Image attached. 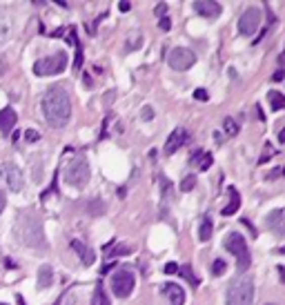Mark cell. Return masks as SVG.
Returning <instances> with one entry per match:
<instances>
[{
    "mask_svg": "<svg viewBox=\"0 0 285 305\" xmlns=\"http://www.w3.org/2000/svg\"><path fill=\"white\" fill-rule=\"evenodd\" d=\"M5 265H7V268H11V270H16V268H18V265H16L14 261H9V258H7V261H5Z\"/></svg>",
    "mask_w": 285,
    "mask_h": 305,
    "instance_id": "obj_45",
    "label": "cell"
},
{
    "mask_svg": "<svg viewBox=\"0 0 285 305\" xmlns=\"http://www.w3.org/2000/svg\"><path fill=\"white\" fill-rule=\"evenodd\" d=\"M223 129H225L227 136H236L241 127H238V123L234 121V118H225V121H223Z\"/></svg>",
    "mask_w": 285,
    "mask_h": 305,
    "instance_id": "obj_27",
    "label": "cell"
},
{
    "mask_svg": "<svg viewBox=\"0 0 285 305\" xmlns=\"http://www.w3.org/2000/svg\"><path fill=\"white\" fill-rule=\"evenodd\" d=\"M134 285H136V276H134L130 270H118L114 276H111V292H114L118 298H127L134 292Z\"/></svg>",
    "mask_w": 285,
    "mask_h": 305,
    "instance_id": "obj_7",
    "label": "cell"
},
{
    "mask_svg": "<svg viewBox=\"0 0 285 305\" xmlns=\"http://www.w3.org/2000/svg\"><path fill=\"white\" fill-rule=\"evenodd\" d=\"M89 163L85 156H76L74 161L69 163V165L65 167V180L67 185H71V187H85L87 180H89Z\"/></svg>",
    "mask_w": 285,
    "mask_h": 305,
    "instance_id": "obj_5",
    "label": "cell"
},
{
    "mask_svg": "<svg viewBox=\"0 0 285 305\" xmlns=\"http://www.w3.org/2000/svg\"><path fill=\"white\" fill-rule=\"evenodd\" d=\"M194 98H196V100H203V103H205V100L210 98V94L205 92V89H196V92H194Z\"/></svg>",
    "mask_w": 285,
    "mask_h": 305,
    "instance_id": "obj_34",
    "label": "cell"
},
{
    "mask_svg": "<svg viewBox=\"0 0 285 305\" xmlns=\"http://www.w3.org/2000/svg\"><path fill=\"white\" fill-rule=\"evenodd\" d=\"M225 270H227V263L223 261V258H216V261L212 263V274H214V276H223V274H225Z\"/></svg>",
    "mask_w": 285,
    "mask_h": 305,
    "instance_id": "obj_29",
    "label": "cell"
},
{
    "mask_svg": "<svg viewBox=\"0 0 285 305\" xmlns=\"http://www.w3.org/2000/svg\"><path fill=\"white\" fill-rule=\"evenodd\" d=\"M254 301V283L250 279H238L227 287L225 305H252Z\"/></svg>",
    "mask_w": 285,
    "mask_h": 305,
    "instance_id": "obj_3",
    "label": "cell"
},
{
    "mask_svg": "<svg viewBox=\"0 0 285 305\" xmlns=\"http://www.w3.org/2000/svg\"><path fill=\"white\" fill-rule=\"evenodd\" d=\"M16 121H18V116H16V111L11 109V107L0 109V132L3 134H9L11 129L16 127Z\"/></svg>",
    "mask_w": 285,
    "mask_h": 305,
    "instance_id": "obj_15",
    "label": "cell"
},
{
    "mask_svg": "<svg viewBox=\"0 0 285 305\" xmlns=\"http://www.w3.org/2000/svg\"><path fill=\"white\" fill-rule=\"evenodd\" d=\"M278 276H281V283H285V268H283V265H278Z\"/></svg>",
    "mask_w": 285,
    "mask_h": 305,
    "instance_id": "obj_42",
    "label": "cell"
},
{
    "mask_svg": "<svg viewBox=\"0 0 285 305\" xmlns=\"http://www.w3.org/2000/svg\"><path fill=\"white\" fill-rule=\"evenodd\" d=\"M0 305H5V303H0Z\"/></svg>",
    "mask_w": 285,
    "mask_h": 305,
    "instance_id": "obj_52",
    "label": "cell"
},
{
    "mask_svg": "<svg viewBox=\"0 0 285 305\" xmlns=\"http://www.w3.org/2000/svg\"><path fill=\"white\" fill-rule=\"evenodd\" d=\"M212 163H214V156H212L210 151H194V154H192V165H198L200 172L210 169Z\"/></svg>",
    "mask_w": 285,
    "mask_h": 305,
    "instance_id": "obj_20",
    "label": "cell"
},
{
    "mask_svg": "<svg viewBox=\"0 0 285 305\" xmlns=\"http://www.w3.org/2000/svg\"><path fill=\"white\" fill-rule=\"evenodd\" d=\"M227 192H230V203H227V205L221 210L223 216H232V214H236L238 207H241V194H238L234 187H230Z\"/></svg>",
    "mask_w": 285,
    "mask_h": 305,
    "instance_id": "obj_18",
    "label": "cell"
},
{
    "mask_svg": "<svg viewBox=\"0 0 285 305\" xmlns=\"http://www.w3.org/2000/svg\"><path fill=\"white\" fill-rule=\"evenodd\" d=\"M83 81H85L87 87H92V76H89V74H83Z\"/></svg>",
    "mask_w": 285,
    "mask_h": 305,
    "instance_id": "obj_44",
    "label": "cell"
},
{
    "mask_svg": "<svg viewBox=\"0 0 285 305\" xmlns=\"http://www.w3.org/2000/svg\"><path fill=\"white\" fill-rule=\"evenodd\" d=\"M105 254H107L109 258L127 256V254H132V247L130 245H116V243H109V245H105Z\"/></svg>",
    "mask_w": 285,
    "mask_h": 305,
    "instance_id": "obj_22",
    "label": "cell"
},
{
    "mask_svg": "<svg viewBox=\"0 0 285 305\" xmlns=\"http://www.w3.org/2000/svg\"><path fill=\"white\" fill-rule=\"evenodd\" d=\"M194 187H196V174H187L181 180V192H192Z\"/></svg>",
    "mask_w": 285,
    "mask_h": 305,
    "instance_id": "obj_28",
    "label": "cell"
},
{
    "mask_svg": "<svg viewBox=\"0 0 285 305\" xmlns=\"http://www.w3.org/2000/svg\"><path fill=\"white\" fill-rule=\"evenodd\" d=\"M43 116L47 121V125L52 127H65L71 118V98L67 94V89H63L60 85L49 87L43 96Z\"/></svg>",
    "mask_w": 285,
    "mask_h": 305,
    "instance_id": "obj_1",
    "label": "cell"
},
{
    "mask_svg": "<svg viewBox=\"0 0 285 305\" xmlns=\"http://www.w3.org/2000/svg\"><path fill=\"white\" fill-rule=\"evenodd\" d=\"M194 63H196V54L187 47H176L170 52V56H167V65H170L174 71H187Z\"/></svg>",
    "mask_w": 285,
    "mask_h": 305,
    "instance_id": "obj_8",
    "label": "cell"
},
{
    "mask_svg": "<svg viewBox=\"0 0 285 305\" xmlns=\"http://www.w3.org/2000/svg\"><path fill=\"white\" fill-rule=\"evenodd\" d=\"M278 176H281V169H272V172L267 174V178H270V180H274V178H278Z\"/></svg>",
    "mask_w": 285,
    "mask_h": 305,
    "instance_id": "obj_38",
    "label": "cell"
},
{
    "mask_svg": "<svg viewBox=\"0 0 285 305\" xmlns=\"http://www.w3.org/2000/svg\"><path fill=\"white\" fill-rule=\"evenodd\" d=\"M272 78H274V81H283V78H285V71L278 69V71H274V76H272Z\"/></svg>",
    "mask_w": 285,
    "mask_h": 305,
    "instance_id": "obj_40",
    "label": "cell"
},
{
    "mask_svg": "<svg viewBox=\"0 0 285 305\" xmlns=\"http://www.w3.org/2000/svg\"><path fill=\"white\" fill-rule=\"evenodd\" d=\"M178 272V263H167L165 265V274H176Z\"/></svg>",
    "mask_w": 285,
    "mask_h": 305,
    "instance_id": "obj_36",
    "label": "cell"
},
{
    "mask_svg": "<svg viewBox=\"0 0 285 305\" xmlns=\"http://www.w3.org/2000/svg\"><path fill=\"white\" fill-rule=\"evenodd\" d=\"M22 218L27 221V225H20L18 227V236L25 245L29 247H45V236H43V227H40V221L31 214H22Z\"/></svg>",
    "mask_w": 285,
    "mask_h": 305,
    "instance_id": "obj_4",
    "label": "cell"
},
{
    "mask_svg": "<svg viewBox=\"0 0 285 305\" xmlns=\"http://www.w3.org/2000/svg\"><path fill=\"white\" fill-rule=\"evenodd\" d=\"M65 33H67V29H56V31H52V36L54 38H63Z\"/></svg>",
    "mask_w": 285,
    "mask_h": 305,
    "instance_id": "obj_41",
    "label": "cell"
},
{
    "mask_svg": "<svg viewBox=\"0 0 285 305\" xmlns=\"http://www.w3.org/2000/svg\"><path fill=\"white\" fill-rule=\"evenodd\" d=\"M267 100H270V105L274 111L285 109V96L281 92H276V89H270V92H267Z\"/></svg>",
    "mask_w": 285,
    "mask_h": 305,
    "instance_id": "obj_23",
    "label": "cell"
},
{
    "mask_svg": "<svg viewBox=\"0 0 285 305\" xmlns=\"http://www.w3.org/2000/svg\"><path fill=\"white\" fill-rule=\"evenodd\" d=\"M194 11L203 18H219L221 16V5L214 0H196L194 3Z\"/></svg>",
    "mask_w": 285,
    "mask_h": 305,
    "instance_id": "obj_13",
    "label": "cell"
},
{
    "mask_svg": "<svg viewBox=\"0 0 285 305\" xmlns=\"http://www.w3.org/2000/svg\"><path fill=\"white\" fill-rule=\"evenodd\" d=\"M212 232H214L212 218H210V216H203V221H200V227H198V239H200V241H210V239H212Z\"/></svg>",
    "mask_w": 285,
    "mask_h": 305,
    "instance_id": "obj_25",
    "label": "cell"
},
{
    "mask_svg": "<svg viewBox=\"0 0 285 305\" xmlns=\"http://www.w3.org/2000/svg\"><path fill=\"white\" fill-rule=\"evenodd\" d=\"M259 25H261V11L256 7H250L245 9L238 18V31L243 36H252L254 31H259Z\"/></svg>",
    "mask_w": 285,
    "mask_h": 305,
    "instance_id": "obj_10",
    "label": "cell"
},
{
    "mask_svg": "<svg viewBox=\"0 0 285 305\" xmlns=\"http://www.w3.org/2000/svg\"><path fill=\"white\" fill-rule=\"evenodd\" d=\"M118 9L123 11V14H125V11L132 9V3H125V0H123V3H118Z\"/></svg>",
    "mask_w": 285,
    "mask_h": 305,
    "instance_id": "obj_37",
    "label": "cell"
},
{
    "mask_svg": "<svg viewBox=\"0 0 285 305\" xmlns=\"http://www.w3.org/2000/svg\"><path fill=\"white\" fill-rule=\"evenodd\" d=\"M278 143H285V127L281 129V134H278Z\"/></svg>",
    "mask_w": 285,
    "mask_h": 305,
    "instance_id": "obj_46",
    "label": "cell"
},
{
    "mask_svg": "<svg viewBox=\"0 0 285 305\" xmlns=\"http://www.w3.org/2000/svg\"><path fill=\"white\" fill-rule=\"evenodd\" d=\"M5 205H7V199H5V192H0V214H3Z\"/></svg>",
    "mask_w": 285,
    "mask_h": 305,
    "instance_id": "obj_39",
    "label": "cell"
},
{
    "mask_svg": "<svg viewBox=\"0 0 285 305\" xmlns=\"http://www.w3.org/2000/svg\"><path fill=\"white\" fill-rule=\"evenodd\" d=\"M114 265H116V263H107V265H103V270H100V274H107L109 270L114 268Z\"/></svg>",
    "mask_w": 285,
    "mask_h": 305,
    "instance_id": "obj_43",
    "label": "cell"
},
{
    "mask_svg": "<svg viewBox=\"0 0 285 305\" xmlns=\"http://www.w3.org/2000/svg\"><path fill=\"white\" fill-rule=\"evenodd\" d=\"M11 29H14V20L5 9H0V45H5L11 36Z\"/></svg>",
    "mask_w": 285,
    "mask_h": 305,
    "instance_id": "obj_17",
    "label": "cell"
},
{
    "mask_svg": "<svg viewBox=\"0 0 285 305\" xmlns=\"http://www.w3.org/2000/svg\"><path fill=\"white\" fill-rule=\"evenodd\" d=\"M272 156H274V149H272L270 145H267V147H265V151H263V156L259 158V165H263V163H267V161H270Z\"/></svg>",
    "mask_w": 285,
    "mask_h": 305,
    "instance_id": "obj_31",
    "label": "cell"
},
{
    "mask_svg": "<svg viewBox=\"0 0 285 305\" xmlns=\"http://www.w3.org/2000/svg\"><path fill=\"white\" fill-rule=\"evenodd\" d=\"M0 180H3L9 187V192H14V194H18V192H22V187H25V176H22V172L14 163L0 165Z\"/></svg>",
    "mask_w": 285,
    "mask_h": 305,
    "instance_id": "obj_9",
    "label": "cell"
},
{
    "mask_svg": "<svg viewBox=\"0 0 285 305\" xmlns=\"http://www.w3.org/2000/svg\"><path fill=\"white\" fill-rule=\"evenodd\" d=\"M223 245H225V250L236 258V270L243 274L245 270L250 268V263H252L250 245H248V241H245V236L238 234V232H230V234L225 236V241H223Z\"/></svg>",
    "mask_w": 285,
    "mask_h": 305,
    "instance_id": "obj_2",
    "label": "cell"
},
{
    "mask_svg": "<svg viewBox=\"0 0 285 305\" xmlns=\"http://www.w3.org/2000/svg\"><path fill=\"white\" fill-rule=\"evenodd\" d=\"M187 143V132L183 127H176L174 132L170 134V138H167V143H165V156H172V154H176L178 149L183 147V145Z\"/></svg>",
    "mask_w": 285,
    "mask_h": 305,
    "instance_id": "obj_12",
    "label": "cell"
},
{
    "mask_svg": "<svg viewBox=\"0 0 285 305\" xmlns=\"http://www.w3.org/2000/svg\"><path fill=\"white\" fill-rule=\"evenodd\" d=\"M160 292L170 298V305H183L185 303V290H183L178 283H165Z\"/></svg>",
    "mask_w": 285,
    "mask_h": 305,
    "instance_id": "obj_14",
    "label": "cell"
},
{
    "mask_svg": "<svg viewBox=\"0 0 285 305\" xmlns=\"http://www.w3.org/2000/svg\"><path fill=\"white\" fill-rule=\"evenodd\" d=\"M267 305H272V303H267Z\"/></svg>",
    "mask_w": 285,
    "mask_h": 305,
    "instance_id": "obj_51",
    "label": "cell"
},
{
    "mask_svg": "<svg viewBox=\"0 0 285 305\" xmlns=\"http://www.w3.org/2000/svg\"><path fill=\"white\" fill-rule=\"evenodd\" d=\"M154 118V109L152 107H143V121H152Z\"/></svg>",
    "mask_w": 285,
    "mask_h": 305,
    "instance_id": "obj_35",
    "label": "cell"
},
{
    "mask_svg": "<svg viewBox=\"0 0 285 305\" xmlns=\"http://www.w3.org/2000/svg\"><path fill=\"white\" fill-rule=\"evenodd\" d=\"M265 225L276 239H285V207H276L267 214Z\"/></svg>",
    "mask_w": 285,
    "mask_h": 305,
    "instance_id": "obj_11",
    "label": "cell"
},
{
    "mask_svg": "<svg viewBox=\"0 0 285 305\" xmlns=\"http://www.w3.org/2000/svg\"><path fill=\"white\" fill-rule=\"evenodd\" d=\"M278 63H285V54H281V56H278Z\"/></svg>",
    "mask_w": 285,
    "mask_h": 305,
    "instance_id": "obj_48",
    "label": "cell"
},
{
    "mask_svg": "<svg viewBox=\"0 0 285 305\" xmlns=\"http://www.w3.org/2000/svg\"><path fill=\"white\" fill-rule=\"evenodd\" d=\"M92 305H109V298L105 296V290H103V281L96 283V290H94V301Z\"/></svg>",
    "mask_w": 285,
    "mask_h": 305,
    "instance_id": "obj_26",
    "label": "cell"
},
{
    "mask_svg": "<svg viewBox=\"0 0 285 305\" xmlns=\"http://www.w3.org/2000/svg\"><path fill=\"white\" fill-rule=\"evenodd\" d=\"M158 183H160V199H163V203H172V201H174V183H172V180L170 178H167V176H160L158 178Z\"/></svg>",
    "mask_w": 285,
    "mask_h": 305,
    "instance_id": "obj_21",
    "label": "cell"
},
{
    "mask_svg": "<svg viewBox=\"0 0 285 305\" xmlns=\"http://www.w3.org/2000/svg\"><path fill=\"white\" fill-rule=\"evenodd\" d=\"M52 283H54L52 265H40V270H38V290H47Z\"/></svg>",
    "mask_w": 285,
    "mask_h": 305,
    "instance_id": "obj_19",
    "label": "cell"
},
{
    "mask_svg": "<svg viewBox=\"0 0 285 305\" xmlns=\"http://www.w3.org/2000/svg\"><path fill=\"white\" fill-rule=\"evenodd\" d=\"M158 27H160V31H170L172 29V20L167 18V16H165V18H158Z\"/></svg>",
    "mask_w": 285,
    "mask_h": 305,
    "instance_id": "obj_33",
    "label": "cell"
},
{
    "mask_svg": "<svg viewBox=\"0 0 285 305\" xmlns=\"http://www.w3.org/2000/svg\"><path fill=\"white\" fill-rule=\"evenodd\" d=\"M154 14L158 16V18H165V14H167V3H158V5H156Z\"/></svg>",
    "mask_w": 285,
    "mask_h": 305,
    "instance_id": "obj_32",
    "label": "cell"
},
{
    "mask_svg": "<svg viewBox=\"0 0 285 305\" xmlns=\"http://www.w3.org/2000/svg\"><path fill=\"white\" fill-rule=\"evenodd\" d=\"M22 136H25L27 143H38V140H40V134H38L36 129H25V134H22Z\"/></svg>",
    "mask_w": 285,
    "mask_h": 305,
    "instance_id": "obj_30",
    "label": "cell"
},
{
    "mask_svg": "<svg viewBox=\"0 0 285 305\" xmlns=\"http://www.w3.org/2000/svg\"><path fill=\"white\" fill-rule=\"evenodd\" d=\"M16 301H18V305H27V303H25V298H22L20 294H18V296H16Z\"/></svg>",
    "mask_w": 285,
    "mask_h": 305,
    "instance_id": "obj_47",
    "label": "cell"
},
{
    "mask_svg": "<svg viewBox=\"0 0 285 305\" xmlns=\"http://www.w3.org/2000/svg\"><path fill=\"white\" fill-rule=\"evenodd\" d=\"M176 274H178V276H183V279H185L192 287H198V285H200V279L192 272V265H183V268H178V272H176Z\"/></svg>",
    "mask_w": 285,
    "mask_h": 305,
    "instance_id": "obj_24",
    "label": "cell"
},
{
    "mask_svg": "<svg viewBox=\"0 0 285 305\" xmlns=\"http://www.w3.org/2000/svg\"><path fill=\"white\" fill-rule=\"evenodd\" d=\"M281 174H283V176H285V167H283V169H281Z\"/></svg>",
    "mask_w": 285,
    "mask_h": 305,
    "instance_id": "obj_50",
    "label": "cell"
},
{
    "mask_svg": "<svg viewBox=\"0 0 285 305\" xmlns=\"http://www.w3.org/2000/svg\"><path fill=\"white\" fill-rule=\"evenodd\" d=\"M71 250H74L78 256H80V261L85 263V265H92V263H94V258H96L94 250H92V247H87L83 241H71Z\"/></svg>",
    "mask_w": 285,
    "mask_h": 305,
    "instance_id": "obj_16",
    "label": "cell"
},
{
    "mask_svg": "<svg viewBox=\"0 0 285 305\" xmlns=\"http://www.w3.org/2000/svg\"><path fill=\"white\" fill-rule=\"evenodd\" d=\"M65 67H67V54L58 52L54 56L36 60V63H33V74L36 76H56V74H63Z\"/></svg>",
    "mask_w": 285,
    "mask_h": 305,
    "instance_id": "obj_6",
    "label": "cell"
},
{
    "mask_svg": "<svg viewBox=\"0 0 285 305\" xmlns=\"http://www.w3.org/2000/svg\"><path fill=\"white\" fill-rule=\"evenodd\" d=\"M278 254H285V245H283V247H278Z\"/></svg>",
    "mask_w": 285,
    "mask_h": 305,
    "instance_id": "obj_49",
    "label": "cell"
}]
</instances>
